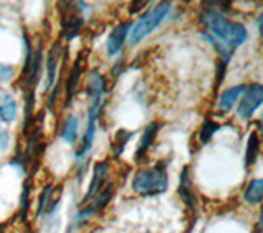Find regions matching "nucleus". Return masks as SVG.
<instances>
[{"label": "nucleus", "mask_w": 263, "mask_h": 233, "mask_svg": "<svg viewBox=\"0 0 263 233\" xmlns=\"http://www.w3.org/2000/svg\"><path fill=\"white\" fill-rule=\"evenodd\" d=\"M199 20L208 28V33L220 40L230 49L242 46L249 40V31H247L243 23L230 22L220 12H214L211 8H202Z\"/></svg>", "instance_id": "f257e3e1"}, {"label": "nucleus", "mask_w": 263, "mask_h": 233, "mask_svg": "<svg viewBox=\"0 0 263 233\" xmlns=\"http://www.w3.org/2000/svg\"><path fill=\"white\" fill-rule=\"evenodd\" d=\"M168 171L164 163H156L153 168H145L137 171L132 181V187L137 194L152 197L161 196L168 190Z\"/></svg>", "instance_id": "f03ea898"}, {"label": "nucleus", "mask_w": 263, "mask_h": 233, "mask_svg": "<svg viewBox=\"0 0 263 233\" xmlns=\"http://www.w3.org/2000/svg\"><path fill=\"white\" fill-rule=\"evenodd\" d=\"M171 7L173 5L170 2H160L153 5L152 8H148V10L138 18V22L130 28V33H128L130 43L132 45L140 43V41L145 40L155 28H158L161 22L166 18V15L170 13Z\"/></svg>", "instance_id": "7ed1b4c3"}, {"label": "nucleus", "mask_w": 263, "mask_h": 233, "mask_svg": "<svg viewBox=\"0 0 263 233\" xmlns=\"http://www.w3.org/2000/svg\"><path fill=\"white\" fill-rule=\"evenodd\" d=\"M102 107H104V97L90 99V105H89V112H87V127H86L84 135H82V140H81V148L76 153V160L81 163L82 171H84V168H86V158H87L89 151L92 149V145H94L96 127H97L99 115H101V112H102Z\"/></svg>", "instance_id": "20e7f679"}, {"label": "nucleus", "mask_w": 263, "mask_h": 233, "mask_svg": "<svg viewBox=\"0 0 263 233\" xmlns=\"http://www.w3.org/2000/svg\"><path fill=\"white\" fill-rule=\"evenodd\" d=\"M114 196V184H110V182H107L105 187L99 192L92 201L89 202V205H82L79 212L74 215V219H72V223H71V227L69 230H74V228H79L84 225L86 222H89L90 219L94 217L96 213L101 212L104 207L110 202V199Z\"/></svg>", "instance_id": "39448f33"}, {"label": "nucleus", "mask_w": 263, "mask_h": 233, "mask_svg": "<svg viewBox=\"0 0 263 233\" xmlns=\"http://www.w3.org/2000/svg\"><path fill=\"white\" fill-rule=\"evenodd\" d=\"M263 102V87L257 82L253 84L245 86L240 101H238V107H237V113L242 120H250L255 110L258 109Z\"/></svg>", "instance_id": "423d86ee"}, {"label": "nucleus", "mask_w": 263, "mask_h": 233, "mask_svg": "<svg viewBox=\"0 0 263 233\" xmlns=\"http://www.w3.org/2000/svg\"><path fill=\"white\" fill-rule=\"evenodd\" d=\"M178 194L183 199V202L187 209V213L191 215V220L194 223L196 215H197V197L194 192L193 182H191V176H189V168L184 166L183 171H181L179 176V184H178Z\"/></svg>", "instance_id": "0eeeda50"}, {"label": "nucleus", "mask_w": 263, "mask_h": 233, "mask_svg": "<svg viewBox=\"0 0 263 233\" xmlns=\"http://www.w3.org/2000/svg\"><path fill=\"white\" fill-rule=\"evenodd\" d=\"M109 168H110L109 161H99V163H96L94 171H92V179H90V184L87 187L86 196L82 197L81 205H87L105 187L107 181H109Z\"/></svg>", "instance_id": "6e6552de"}, {"label": "nucleus", "mask_w": 263, "mask_h": 233, "mask_svg": "<svg viewBox=\"0 0 263 233\" xmlns=\"http://www.w3.org/2000/svg\"><path fill=\"white\" fill-rule=\"evenodd\" d=\"M82 27H84V18L79 15V8H66V13L61 16V38L69 43L79 36Z\"/></svg>", "instance_id": "1a4fd4ad"}, {"label": "nucleus", "mask_w": 263, "mask_h": 233, "mask_svg": "<svg viewBox=\"0 0 263 233\" xmlns=\"http://www.w3.org/2000/svg\"><path fill=\"white\" fill-rule=\"evenodd\" d=\"M130 28H132V22H122L110 31L109 38H107V53H109V56L119 54L128 36Z\"/></svg>", "instance_id": "9d476101"}, {"label": "nucleus", "mask_w": 263, "mask_h": 233, "mask_svg": "<svg viewBox=\"0 0 263 233\" xmlns=\"http://www.w3.org/2000/svg\"><path fill=\"white\" fill-rule=\"evenodd\" d=\"M84 64H86L84 56L79 54V56H78V60L74 61L71 71H69L68 81H66V105H69V104H71L74 94L78 92L79 81H81V74H82V71H84Z\"/></svg>", "instance_id": "9b49d317"}, {"label": "nucleus", "mask_w": 263, "mask_h": 233, "mask_svg": "<svg viewBox=\"0 0 263 233\" xmlns=\"http://www.w3.org/2000/svg\"><path fill=\"white\" fill-rule=\"evenodd\" d=\"M161 130V123L158 122H152L148 123L145 130H143V135H142V140H140V143L137 146V151H135V161H142L143 158L146 156L148 149L152 148V145L155 143L156 137H158V131Z\"/></svg>", "instance_id": "f8f14e48"}, {"label": "nucleus", "mask_w": 263, "mask_h": 233, "mask_svg": "<svg viewBox=\"0 0 263 233\" xmlns=\"http://www.w3.org/2000/svg\"><path fill=\"white\" fill-rule=\"evenodd\" d=\"M61 56V45L54 43V46L49 49L46 56V81H45V92H49L54 86V81L58 76V64H60Z\"/></svg>", "instance_id": "ddd939ff"}, {"label": "nucleus", "mask_w": 263, "mask_h": 233, "mask_svg": "<svg viewBox=\"0 0 263 233\" xmlns=\"http://www.w3.org/2000/svg\"><path fill=\"white\" fill-rule=\"evenodd\" d=\"M245 86L243 84H238V86H234L230 89H226L222 90V92L219 94V99H217V109L219 112L222 113H227L232 107L235 105V102L240 99L242 92H243Z\"/></svg>", "instance_id": "4468645a"}, {"label": "nucleus", "mask_w": 263, "mask_h": 233, "mask_svg": "<svg viewBox=\"0 0 263 233\" xmlns=\"http://www.w3.org/2000/svg\"><path fill=\"white\" fill-rule=\"evenodd\" d=\"M16 116V102L15 99L7 92V90L0 89V122L12 123Z\"/></svg>", "instance_id": "2eb2a0df"}, {"label": "nucleus", "mask_w": 263, "mask_h": 233, "mask_svg": "<svg viewBox=\"0 0 263 233\" xmlns=\"http://www.w3.org/2000/svg\"><path fill=\"white\" fill-rule=\"evenodd\" d=\"M87 95L89 99L105 95V77L99 71L89 72L87 76Z\"/></svg>", "instance_id": "dca6fc26"}, {"label": "nucleus", "mask_w": 263, "mask_h": 233, "mask_svg": "<svg viewBox=\"0 0 263 233\" xmlns=\"http://www.w3.org/2000/svg\"><path fill=\"white\" fill-rule=\"evenodd\" d=\"M260 154V137L257 131H252L247 140V149H245V168L250 169L258 160Z\"/></svg>", "instance_id": "f3484780"}, {"label": "nucleus", "mask_w": 263, "mask_h": 233, "mask_svg": "<svg viewBox=\"0 0 263 233\" xmlns=\"http://www.w3.org/2000/svg\"><path fill=\"white\" fill-rule=\"evenodd\" d=\"M263 197V179H252L243 190V201L250 205H258Z\"/></svg>", "instance_id": "a211bd4d"}, {"label": "nucleus", "mask_w": 263, "mask_h": 233, "mask_svg": "<svg viewBox=\"0 0 263 233\" xmlns=\"http://www.w3.org/2000/svg\"><path fill=\"white\" fill-rule=\"evenodd\" d=\"M135 133L134 131H128V130H117V133L114 135V140H112V153L115 158H120L125 151V146L128 145V141L134 138Z\"/></svg>", "instance_id": "6ab92c4d"}, {"label": "nucleus", "mask_w": 263, "mask_h": 233, "mask_svg": "<svg viewBox=\"0 0 263 233\" xmlns=\"http://www.w3.org/2000/svg\"><path fill=\"white\" fill-rule=\"evenodd\" d=\"M78 130H79V120L74 115H69L68 119H66L64 125H63L61 138L66 141V143L72 145L74 141L78 140Z\"/></svg>", "instance_id": "aec40b11"}, {"label": "nucleus", "mask_w": 263, "mask_h": 233, "mask_svg": "<svg viewBox=\"0 0 263 233\" xmlns=\"http://www.w3.org/2000/svg\"><path fill=\"white\" fill-rule=\"evenodd\" d=\"M202 36H204L205 40H208V43H209V45L214 46V49H216L217 54L220 56V61L229 63V60H230V57H232V54H234V49H230L227 45H224L220 40H217L216 36H212L211 33H208V31H204V33H202Z\"/></svg>", "instance_id": "412c9836"}, {"label": "nucleus", "mask_w": 263, "mask_h": 233, "mask_svg": "<svg viewBox=\"0 0 263 233\" xmlns=\"http://www.w3.org/2000/svg\"><path fill=\"white\" fill-rule=\"evenodd\" d=\"M53 192H54V187L53 184H46L41 190V194L38 197V207H36V219H41L43 215L46 213L49 204L53 201Z\"/></svg>", "instance_id": "4be33fe9"}, {"label": "nucleus", "mask_w": 263, "mask_h": 233, "mask_svg": "<svg viewBox=\"0 0 263 233\" xmlns=\"http://www.w3.org/2000/svg\"><path fill=\"white\" fill-rule=\"evenodd\" d=\"M219 128H220V125L216 123L214 120H211V119L204 120L202 127H201V131H199V141H201L202 145L209 143V141L212 140V137L219 131Z\"/></svg>", "instance_id": "5701e85b"}, {"label": "nucleus", "mask_w": 263, "mask_h": 233, "mask_svg": "<svg viewBox=\"0 0 263 233\" xmlns=\"http://www.w3.org/2000/svg\"><path fill=\"white\" fill-rule=\"evenodd\" d=\"M30 190H31V181L28 179L23 184L22 197H20V217H22V220H27V212H28V205H30Z\"/></svg>", "instance_id": "b1692460"}, {"label": "nucleus", "mask_w": 263, "mask_h": 233, "mask_svg": "<svg viewBox=\"0 0 263 233\" xmlns=\"http://www.w3.org/2000/svg\"><path fill=\"white\" fill-rule=\"evenodd\" d=\"M13 74H15L13 66H8V64L0 63V82L10 81V79L13 77Z\"/></svg>", "instance_id": "393cba45"}, {"label": "nucleus", "mask_w": 263, "mask_h": 233, "mask_svg": "<svg viewBox=\"0 0 263 233\" xmlns=\"http://www.w3.org/2000/svg\"><path fill=\"white\" fill-rule=\"evenodd\" d=\"M226 71H227V63L226 61H219L217 63V71H216V89H219V86L222 84V81L226 77Z\"/></svg>", "instance_id": "a878e982"}, {"label": "nucleus", "mask_w": 263, "mask_h": 233, "mask_svg": "<svg viewBox=\"0 0 263 233\" xmlns=\"http://www.w3.org/2000/svg\"><path fill=\"white\" fill-rule=\"evenodd\" d=\"M8 145H10V135L4 127H0V151H5Z\"/></svg>", "instance_id": "bb28decb"}, {"label": "nucleus", "mask_w": 263, "mask_h": 233, "mask_svg": "<svg viewBox=\"0 0 263 233\" xmlns=\"http://www.w3.org/2000/svg\"><path fill=\"white\" fill-rule=\"evenodd\" d=\"M146 5H148V2H134V4H130L128 12L130 13H137V12L142 10V8H145Z\"/></svg>", "instance_id": "cd10ccee"}, {"label": "nucleus", "mask_w": 263, "mask_h": 233, "mask_svg": "<svg viewBox=\"0 0 263 233\" xmlns=\"http://www.w3.org/2000/svg\"><path fill=\"white\" fill-rule=\"evenodd\" d=\"M260 225H261V223H260V220L257 222V225H255V233H261L260 231Z\"/></svg>", "instance_id": "c85d7f7f"}, {"label": "nucleus", "mask_w": 263, "mask_h": 233, "mask_svg": "<svg viewBox=\"0 0 263 233\" xmlns=\"http://www.w3.org/2000/svg\"><path fill=\"white\" fill-rule=\"evenodd\" d=\"M145 233H152V231H145Z\"/></svg>", "instance_id": "c756f323"}, {"label": "nucleus", "mask_w": 263, "mask_h": 233, "mask_svg": "<svg viewBox=\"0 0 263 233\" xmlns=\"http://www.w3.org/2000/svg\"><path fill=\"white\" fill-rule=\"evenodd\" d=\"M0 233H4V231H0Z\"/></svg>", "instance_id": "7c9ffc66"}]
</instances>
